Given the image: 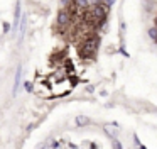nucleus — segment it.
Here are the masks:
<instances>
[{
	"label": "nucleus",
	"mask_w": 157,
	"mask_h": 149,
	"mask_svg": "<svg viewBox=\"0 0 157 149\" xmlns=\"http://www.w3.org/2000/svg\"><path fill=\"white\" fill-rule=\"evenodd\" d=\"M98 47H100V36L91 34V36H86L81 41V44L78 47V53L83 59H90V58H95Z\"/></svg>",
	"instance_id": "f257e3e1"
},
{
	"label": "nucleus",
	"mask_w": 157,
	"mask_h": 149,
	"mask_svg": "<svg viewBox=\"0 0 157 149\" xmlns=\"http://www.w3.org/2000/svg\"><path fill=\"white\" fill-rule=\"evenodd\" d=\"M71 19H73V14L69 9H61L58 10V14H56V26L59 27V29H66V27L71 24Z\"/></svg>",
	"instance_id": "f03ea898"
},
{
	"label": "nucleus",
	"mask_w": 157,
	"mask_h": 149,
	"mask_svg": "<svg viewBox=\"0 0 157 149\" xmlns=\"http://www.w3.org/2000/svg\"><path fill=\"white\" fill-rule=\"evenodd\" d=\"M21 83H22V64H17L15 76H14V87H12V97H17V91H19Z\"/></svg>",
	"instance_id": "7ed1b4c3"
},
{
	"label": "nucleus",
	"mask_w": 157,
	"mask_h": 149,
	"mask_svg": "<svg viewBox=\"0 0 157 149\" xmlns=\"http://www.w3.org/2000/svg\"><path fill=\"white\" fill-rule=\"evenodd\" d=\"M21 15H22L21 0H17V3H15V12H14V22H12V26H10V30H14V32H17V29H19V22H21Z\"/></svg>",
	"instance_id": "20e7f679"
},
{
	"label": "nucleus",
	"mask_w": 157,
	"mask_h": 149,
	"mask_svg": "<svg viewBox=\"0 0 157 149\" xmlns=\"http://www.w3.org/2000/svg\"><path fill=\"white\" fill-rule=\"evenodd\" d=\"M25 29H27V15H21V22H19V41L24 39L25 36Z\"/></svg>",
	"instance_id": "39448f33"
},
{
	"label": "nucleus",
	"mask_w": 157,
	"mask_h": 149,
	"mask_svg": "<svg viewBox=\"0 0 157 149\" xmlns=\"http://www.w3.org/2000/svg\"><path fill=\"white\" fill-rule=\"evenodd\" d=\"M90 7L88 0H73V9H79V10H86Z\"/></svg>",
	"instance_id": "423d86ee"
},
{
	"label": "nucleus",
	"mask_w": 157,
	"mask_h": 149,
	"mask_svg": "<svg viewBox=\"0 0 157 149\" xmlns=\"http://www.w3.org/2000/svg\"><path fill=\"white\" fill-rule=\"evenodd\" d=\"M75 122H76V125H78V127H85V125H90V119L86 117V115H76Z\"/></svg>",
	"instance_id": "0eeeda50"
},
{
	"label": "nucleus",
	"mask_w": 157,
	"mask_h": 149,
	"mask_svg": "<svg viewBox=\"0 0 157 149\" xmlns=\"http://www.w3.org/2000/svg\"><path fill=\"white\" fill-rule=\"evenodd\" d=\"M147 34H149V37L152 39V42L157 44V26L149 27V29H147Z\"/></svg>",
	"instance_id": "6e6552de"
},
{
	"label": "nucleus",
	"mask_w": 157,
	"mask_h": 149,
	"mask_svg": "<svg viewBox=\"0 0 157 149\" xmlns=\"http://www.w3.org/2000/svg\"><path fill=\"white\" fill-rule=\"evenodd\" d=\"M68 78H69V83H71V88H73V87H76V85H78V83H79V78H78V76H76V74H73V73H71V74H69V76H68Z\"/></svg>",
	"instance_id": "1a4fd4ad"
},
{
	"label": "nucleus",
	"mask_w": 157,
	"mask_h": 149,
	"mask_svg": "<svg viewBox=\"0 0 157 149\" xmlns=\"http://www.w3.org/2000/svg\"><path fill=\"white\" fill-rule=\"evenodd\" d=\"M103 131L106 132V135H108V137H112V139L115 137V132H113V131H112V129H110V127H103Z\"/></svg>",
	"instance_id": "9d476101"
},
{
	"label": "nucleus",
	"mask_w": 157,
	"mask_h": 149,
	"mask_svg": "<svg viewBox=\"0 0 157 149\" xmlns=\"http://www.w3.org/2000/svg\"><path fill=\"white\" fill-rule=\"evenodd\" d=\"M2 29H4V34H7L9 30H10V24H9V22H4V24H2Z\"/></svg>",
	"instance_id": "9b49d317"
},
{
	"label": "nucleus",
	"mask_w": 157,
	"mask_h": 149,
	"mask_svg": "<svg viewBox=\"0 0 157 149\" xmlns=\"http://www.w3.org/2000/svg\"><path fill=\"white\" fill-rule=\"evenodd\" d=\"M24 88H25V91H32V88H34V87H32L31 81H25V83H24Z\"/></svg>",
	"instance_id": "f8f14e48"
},
{
	"label": "nucleus",
	"mask_w": 157,
	"mask_h": 149,
	"mask_svg": "<svg viewBox=\"0 0 157 149\" xmlns=\"http://www.w3.org/2000/svg\"><path fill=\"white\" fill-rule=\"evenodd\" d=\"M66 71H68V73H73V63L71 61H66Z\"/></svg>",
	"instance_id": "ddd939ff"
},
{
	"label": "nucleus",
	"mask_w": 157,
	"mask_h": 149,
	"mask_svg": "<svg viewBox=\"0 0 157 149\" xmlns=\"http://www.w3.org/2000/svg\"><path fill=\"white\" fill-rule=\"evenodd\" d=\"M118 53L122 54V56H125V58H128V56H130V54L127 53V49H125V47H120V49H118Z\"/></svg>",
	"instance_id": "4468645a"
},
{
	"label": "nucleus",
	"mask_w": 157,
	"mask_h": 149,
	"mask_svg": "<svg viewBox=\"0 0 157 149\" xmlns=\"http://www.w3.org/2000/svg\"><path fill=\"white\" fill-rule=\"evenodd\" d=\"M85 90H86V93H93V91H95V85H88Z\"/></svg>",
	"instance_id": "2eb2a0df"
},
{
	"label": "nucleus",
	"mask_w": 157,
	"mask_h": 149,
	"mask_svg": "<svg viewBox=\"0 0 157 149\" xmlns=\"http://www.w3.org/2000/svg\"><path fill=\"white\" fill-rule=\"evenodd\" d=\"M133 142H135V146H140V147H145V146H144V144H140V141H139V137H137V135H133Z\"/></svg>",
	"instance_id": "dca6fc26"
},
{
	"label": "nucleus",
	"mask_w": 157,
	"mask_h": 149,
	"mask_svg": "<svg viewBox=\"0 0 157 149\" xmlns=\"http://www.w3.org/2000/svg\"><path fill=\"white\" fill-rule=\"evenodd\" d=\"M105 5H108V7H112V5H115V0H101Z\"/></svg>",
	"instance_id": "f3484780"
},
{
	"label": "nucleus",
	"mask_w": 157,
	"mask_h": 149,
	"mask_svg": "<svg viewBox=\"0 0 157 149\" xmlns=\"http://www.w3.org/2000/svg\"><path fill=\"white\" fill-rule=\"evenodd\" d=\"M112 144H113V147H117V149H122V144H120L118 141H115V137H113V142H112Z\"/></svg>",
	"instance_id": "a211bd4d"
},
{
	"label": "nucleus",
	"mask_w": 157,
	"mask_h": 149,
	"mask_svg": "<svg viewBox=\"0 0 157 149\" xmlns=\"http://www.w3.org/2000/svg\"><path fill=\"white\" fill-rule=\"evenodd\" d=\"M125 27H127V26H125V22L120 24V30H125Z\"/></svg>",
	"instance_id": "6ab92c4d"
},
{
	"label": "nucleus",
	"mask_w": 157,
	"mask_h": 149,
	"mask_svg": "<svg viewBox=\"0 0 157 149\" xmlns=\"http://www.w3.org/2000/svg\"><path fill=\"white\" fill-rule=\"evenodd\" d=\"M88 2H90V5H93V3H98L100 0H88Z\"/></svg>",
	"instance_id": "aec40b11"
},
{
	"label": "nucleus",
	"mask_w": 157,
	"mask_h": 149,
	"mask_svg": "<svg viewBox=\"0 0 157 149\" xmlns=\"http://www.w3.org/2000/svg\"><path fill=\"white\" fill-rule=\"evenodd\" d=\"M69 2H71V0H61V3H63V5H66V3H69Z\"/></svg>",
	"instance_id": "412c9836"
},
{
	"label": "nucleus",
	"mask_w": 157,
	"mask_h": 149,
	"mask_svg": "<svg viewBox=\"0 0 157 149\" xmlns=\"http://www.w3.org/2000/svg\"><path fill=\"white\" fill-rule=\"evenodd\" d=\"M154 26H157V14H155V17H154Z\"/></svg>",
	"instance_id": "4be33fe9"
}]
</instances>
